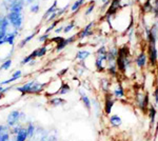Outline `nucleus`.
Instances as JSON below:
<instances>
[{"mask_svg":"<svg viewBox=\"0 0 158 141\" xmlns=\"http://www.w3.org/2000/svg\"><path fill=\"white\" fill-rule=\"evenodd\" d=\"M6 18L9 19L10 25L13 30L20 32L23 29L24 24V13L23 12H7L6 13Z\"/></svg>","mask_w":158,"mask_h":141,"instance_id":"1","label":"nucleus"},{"mask_svg":"<svg viewBox=\"0 0 158 141\" xmlns=\"http://www.w3.org/2000/svg\"><path fill=\"white\" fill-rule=\"evenodd\" d=\"M63 84V81L61 78H53L50 79L49 82L45 84V88H44V95L47 97H53L56 96L59 93L61 86Z\"/></svg>","mask_w":158,"mask_h":141,"instance_id":"2","label":"nucleus"},{"mask_svg":"<svg viewBox=\"0 0 158 141\" xmlns=\"http://www.w3.org/2000/svg\"><path fill=\"white\" fill-rule=\"evenodd\" d=\"M106 47L101 45L96 52V60H95V68L98 72L104 71V65L106 63Z\"/></svg>","mask_w":158,"mask_h":141,"instance_id":"3","label":"nucleus"},{"mask_svg":"<svg viewBox=\"0 0 158 141\" xmlns=\"http://www.w3.org/2000/svg\"><path fill=\"white\" fill-rule=\"evenodd\" d=\"M76 40H77V35L70 36V37H68V38L63 37L62 39H61L60 41L55 45V52L56 53H60L61 51H63L65 48L69 47L70 44H73Z\"/></svg>","mask_w":158,"mask_h":141,"instance_id":"4","label":"nucleus"},{"mask_svg":"<svg viewBox=\"0 0 158 141\" xmlns=\"http://www.w3.org/2000/svg\"><path fill=\"white\" fill-rule=\"evenodd\" d=\"M20 113L21 112L17 111V110L9 113L6 122L10 127H13V126H15V125H17L18 123H20Z\"/></svg>","mask_w":158,"mask_h":141,"instance_id":"5","label":"nucleus"},{"mask_svg":"<svg viewBox=\"0 0 158 141\" xmlns=\"http://www.w3.org/2000/svg\"><path fill=\"white\" fill-rule=\"evenodd\" d=\"M19 35V32L16 30H11L10 32H7V34L4 36L3 39L1 40V44H3V43H6V44H9L11 45V47H14L15 45V41H16V38L18 37Z\"/></svg>","mask_w":158,"mask_h":141,"instance_id":"6","label":"nucleus"},{"mask_svg":"<svg viewBox=\"0 0 158 141\" xmlns=\"http://www.w3.org/2000/svg\"><path fill=\"white\" fill-rule=\"evenodd\" d=\"M94 25H95V22H94V21L89 22V23L86 24L85 27H83V29L81 30L80 32H79L78 34H77V39L83 40V39H85V38L90 37V36L93 34V27H94Z\"/></svg>","mask_w":158,"mask_h":141,"instance_id":"7","label":"nucleus"},{"mask_svg":"<svg viewBox=\"0 0 158 141\" xmlns=\"http://www.w3.org/2000/svg\"><path fill=\"white\" fill-rule=\"evenodd\" d=\"M22 77V71L21 70H16L14 72V73L12 74L11 78L10 79H6V80H3L0 82V85H9V84H11L13 82H15V81L19 80L20 78Z\"/></svg>","mask_w":158,"mask_h":141,"instance_id":"8","label":"nucleus"},{"mask_svg":"<svg viewBox=\"0 0 158 141\" xmlns=\"http://www.w3.org/2000/svg\"><path fill=\"white\" fill-rule=\"evenodd\" d=\"M78 93H79V96H80V99H81V101H82V103H83V106H85V107L86 110H88L89 112H91V110H92V101H91V99L89 98V96L85 94V92L83 91L82 89H79Z\"/></svg>","mask_w":158,"mask_h":141,"instance_id":"9","label":"nucleus"},{"mask_svg":"<svg viewBox=\"0 0 158 141\" xmlns=\"http://www.w3.org/2000/svg\"><path fill=\"white\" fill-rule=\"evenodd\" d=\"M114 99L112 98V95L106 93V101H104V113L106 115H110L112 113V109L114 106Z\"/></svg>","mask_w":158,"mask_h":141,"instance_id":"10","label":"nucleus"},{"mask_svg":"<svg viewBox=\"0 0 158 141\" xmlns=\"http://www.w3.org/2000/svg\"><path fill=\"white\" fill-rule=\"evenodd\" d=\"M48 103L50 104L51 106H64L65 103H67V100L63 99L61 96H58V95H56V96H53L51 97L49 99V101H48Z\"/></svg>","mask_w":158,"mask_h":141,"instance_id":"11","label":"nucleus"},{"mask_svg":"<svg viewBox=\"0 0 158 141\" xmlns=\"http://www.w3.org/2000/svg\"><path fill=\"white\" fill-rule=\"evenodd\" d=\"M12 139L14 141H27L29 137H27V129H25V125L19 131L18 133H17L16 135H14V137H13Z\"/></svg>","mask_w":158,"mask_h":141,"instance_id":"12","label":"nucleus"},{"mask_svg":"<svg viewBox=\"0 0 158 141\" xmlns=\"http://www.w3.org/2000/svg\"><path fill=\"white\" fill-rule=\"evenodd\" d=\"M57 7H58V1H57V0H54V1H53V3L51 4V6L47 9V11L44 12V14H43V16H42V20H44V21H45V20H47L48 18H49L51 15L55 12V10L57 9Z\"/></svg>","mask_w":158,"mask_h":141,"instance_id":"13","label":"nucleus"},{"mask_svg":"<svg viewBox=\"0 0 158 141\" xmlns=\"http://www.w3.org/2000/svg\"><path fill=\"white\" fill-rule=\"evenodd\" d=\"M37 33H38V31H35V32H33V33H31L30 35H27V36H25V37L23 38V39L21 40V41L19 42V44H18V48H23L25 45L27 44L30 41H32L33 39H34L35 37L37 36Z\"/></svg>","mask_w":158,"mask_h":141,"instance_id":"14","label":"nucleus"},{"mask_svg":"<svg viewBox=\"0 0 158 141\" xmlns=\"http://www.w3.org/2000/svg\"><path fill=\"white\" fill-rule=\"evenodd\" d=\"M85 0H75V1L71 4V7H70V9H71L70 10L71 14H72V15L77 14L78 11L80 10V7L85 4Z\"/></svg>","mask_w":158,"mask_h":141,"instance_id":"15","label":"nucleus"},{"mask_svg":"<svg viewBox=\"0 0 158 141\" xmlns=\"http://www.w3.org/2000/svg\"><path fill=\"white\" fill-rule=\"evenodd\" d=\"M37 58V48L36 50H34L32 53L29 54L27 56H25V57L22 59L21 61H20V65H27L29 63L31 62V61H33V60H35V59Z\"/></svg>","mask_w":158,"mask_h":141,"instance_id":"16","label":"nucleus"},{"mask_svg":"<svg viewBox=\"0 0 158 141\" xmlns=\"http://www.w3.org/2000/svg\"><path fill=\"white\" fill-rule=\"evenodd\" d=\"M92 55V52L88 50H80L76 53V56H75V59H77L79 61H85L90 56Z\"/></svg>","mask_w":158,"mask_h":141,"instance_id":"17","label":"nucleus"},{"mask_svg":"<svg viewBox=\"0 0 158 141\" xmlns=\"http://www.w3.org/2000/svg\"><path fill=\"white\" fill-rule=\"evenodd\" d=\"M25 129H27V137L31 140L33 137H34L35 133H36V125L34 124V122L30 121L27 122V125H25Z\"/></svg>","mask_w":158,"mask_h":141,"instance_id":"18","label":"nucleus"},{"mask_svg":"<svg viewBox=\"0 0 158 141\" xmlns=\"http://www.w3.org/2000/svg\"><path fill=\"white\" fill-rule=\"evenodd\" d=\"M135 62H136V64L138 68H143V66H146L147 64V54L144 53H140L138 56H137L136 60H135Z\"/></svg>","mask_w":158,"mask_h":141,"instance_id":"19","label":"nucleus"},{"mask_svg":"<svg viewBox=\"0 0 158 141\" xmlns=\"http://www.w3.org/2000/svg\"><path fill=\"white\" fill-rule=\"evenodd\" d=\"M109 121H110V124L114 127H118L122 124V119L118 115H112V116H110Z\"/></svg>","mask_w":158,"mask_h":141,"instance_id":"20","label":"nucleus"},{"mask_svg":"<svg viewBox=\"0 0 158 141\" xmlns=\"http://www.w3.org/2000/svg\"><path fill=\"white\" fill-rule=\"evenodd\" d=\"M62 21H63L62 18H59V19L54 20V21L51 22V23L49 24V27H48L47 29L44 30V32H43V33H45V34H51V33H52L53 31L56 29V27H57V25L59 24L60 22H62Z\"/></svg>","mask_w":158,"mask_h":141,"instance_id":"21","label":"nucleus"},{"mask_svg":"<svg viewBox=\"0 0 158 141\" xmlns=\"http://www.w3.org/2000/svg\"><path fill=\"white\" fill-rule=\"evenodd\" d=\"M40 9H41V4H40V1L37 0L34 3H32L31 6H29V10L32 14H38L40 12Z\"/></svg>","mask_w":158,"mask_h":141,"instance_id":"22","label":"nucleus"},{"mask_svg":"<svg viewBox=\"0 0 158 141\" xmlns=\"http://www.w3.org/2000/svg\"><path fill=\"white\" fill-rule=\"evenodd\" d=\"M12 64H13V60H12V58L6 59V60L2 61L1 65H0V72H3V71H9L10 68H12Z\"/></svg>","mask_w":158,"mask_h":141,"instance_id":"23","label":"nucleus"},{"mask_svg":"<svg viewBox=\"0 0 158 141\" xmlns=\"http://www.w3.org/2000/svg\"><path fill=\"white\" fill-rule=\"evenodd\" d=\"M71 91H72V86H71L69 83L63 82L62 86H61V89L59 91V93H58V96H63V95H67V94L70 93Z\"/></svg>","mask_w":158,"mask_h":141,"instance_id":"24","label":"nucleus"},{"mask_svg":"<svg viewBox=\"0 0 158 141\" xmlns=\"http://www.w3.org/2000/svg\"><path fill=\"white\" fill-rule=\"evenodd\" d=\"M113 96L115 97V98H123L124 97L123 88H122L121 85H117L113 92Z\"/></svg>","mask_w":158,"mask_h":141,"instance_id":"25","label":"nucleus"},{"mask_svg":"<svg viewBox=\"0 0 158 141\" xmlns=\"http://www.w3.org/2000/svg\"><path fill=\"white\" fill-rule=\"evenodd\" d=\"M74 27H75V20H71V21H69L67 24L64 25V29H63V32L64 34H69L70 32H72L74 30Z\"/></svg>","mask_w":158,"mask_h":141,"instance_id":"26","label":"nucleus"},{"mask_svg":"<svg viewBox=\"0 0 158 141\" xmlns=\"http://www.w3.org/2000/svg\"><path fill=\"white\" fill-rule=\"evenodd\" d=\"M48 54V47L47 45H41L37 48V58H42Z\"/></svg>","mask_w":158,"mask_h":141,"instance_id":"27","label":"nucleus"},{"mask_svg":"<svg viewBox=\"0 0 158 141\" xmlns=\"http://www.w3.org/2000/svg\"><path fill=\"white\" fill-rule=\"evenodd\" d=\"M50 39H51V34H45V33H43V34L39 35V36L37 37L38 42L43 43V44H45V43L49 41Z\"/></svg>","mask_w":158,"mask_h":141,"instance_id":"28","label":"nucleus"},{"mask_svg":"<svg viewBox=\"0 0 158 141\" xmlns=\"http://www.w3.org/2000/svg\"><path fill=\"white\" fill-rule=\"evenodd\" d=\"M95 6H96V3H95V1H93V2H91L90 4H89V6L85 9V17H88V16H90V15L93 13L94 11V9H95Z\"/></svg>","mask_w":158,"mask_h":141,"instance_id":"29","label":"nucleus"},{"mask_svg":"<svg viewBox=\"0 0 158 141\" xmlns=\"http://www.w3.org/2000/svg\"><path fill=\"white\" fill-rule=\"evenodd\" d=\"M101 88H102V91L103 92H106V93H109V91H110V82H109V80L108 79H106V78H103V79H101Z\"/></svg>","mask_w":158,"mask_h":141,"instance_id":"30","label":"nucleus"},{"mask_svg":"<svg viewBox=\"0 0 158 141\" xmlns=\"http://www.w3.org/2000/svg\"><path fill=\"white\" fill-rule=\"evenodd\" d=\"M11 127L9 126L7 124H2L0 123V135L1 134H4V133H11Z\"/></svg>","mask_w":158,"mask_h":141,"instance_id":"31","label":"nucleus"},{"mask_svg":"<svg viewBox=\"0 0 158 141\" xmlns=\"http://www.w3.org/2000/svg\"><path fill=\"white\" fill-rule=\"evenodd\" d=\"M11 133H4V134L0 135V141H9L11 140Z\"/></svg>","mask_w":158,"mask_h":141,"instance_id":"32","label":"nucleus"},{"mask_svg":"<svg viewBox=\"0 0 158 141\" xmlns=\"http://www.w3.org/2000/svg\"><path fill=\"white\" fill-rule=\"evenodd\" d=\"M155 115H156V111H155V109L152 106L151 109H150V118H151L152 124L155 122Z\"/></svg>","mask_w":158,"mask_h":141,"instance_id":"33","label":"nucleus"},{"mask_svg":"<svg viewBox=\"0 0 158 141\" xmlns=\"http://www.w3.org/2000/svg\"><path fill=\"white\" fill-rule=\"evenodd\" d=\"M63 29H64V24H58L57 27H56V29L53 31V32L55 33V34H57V35H59L60 33H62L63 32Z\"/></svg>","mask_w":158,"mask_h":141,"instance_id":"34","label":"nucleus"},{"mask_svg":"<svg viewBox=\"0 0 158 141\" xmlns=\"http://www.w3.org/2000/svg\"><path fill=\"white\" fill-rule=\"evenodd\" d=\"M35 1H37V0H24L25 6H31V4L34 3Z\"/></svg>","mask_w":158,"mask_h":141,"instance_id":"35","label":"nucleus"},{"mask_svg":"<svg viewBox=\"0 0 158 141\" xmlns=\"http://www.w3.org/2000/svg\"><path fill=\"white\" fill-rule=\"evenodd\" d=\"M67 72H68V68H64V70H62L61 72H59V73H58V77H62L65 73H67Z\"/></svg>","mask_w":158,"mask_h":141,"instance_id":"36","label":"nucleus"},{"mask_svg":"<svg viewBox=\"0 0 158 141\" xmlns=\"http://www.w3.org/2000/svg\"><path fill=\"white\" fill-rule=\"evenodd\" d=\"M155 102H156V104H158V89H156V91H155Z\"/></svg>","mask_w":158,"mask_h":141,"instance_id":"37","label":"nucleus"},{"mask_svg":"<svg viewBox=\"0 0 158 141\" xmlns=\"http://www.w3.org/2000/svg\"><path fill=\"white\" fill-rule=\"evenodd\" d=\"M3 88H4L3 85H0V94H1V93H2V91H3Z\"/></svg>","mask_w":158,"mask_h":141,"instance_id":"38","label":"nucleus"},{"mask_svg":"<svg viewBox=\"0 0 158 141\" xmlns=\"http://www.w3.org/2000/svg\"><path fill=\"white\" fill-rule=\"evenodd\" d=\"M106 1H109V0H101V2H102V3H106Z\"/></svg>","mask_w":158,"mask_h":141,"instance_id":"39","label":"nucleus"},{"mask_svg":"<svg viewBox=\"0 0 158 141\" xmlns=\"http://www.w3.org/2000/svg\"><path fill=\"white\" fill-rule=\"evenodd\" d=\"M39 1H47V0H39Z\"/></svg>","mask_w":158,"mask_h":141,"instance_id":"40","label":"nucleus"},{"mask_svg":"<svg viewBox=\"0 0 158 141\" xmlns=\"http://www.w3.org/2000/svg\"><path fill=\"white\" fill-rule=\"evenodd\" d=\"M6 1H13V0H6Z\"/></svg>","mask_w":158,"mask_h":141,"instance_id":"41","label":"nucleus"},{"mask_svg":"<svg viewBox=\"0 0 158 141\" xmlns=\"http://www.w3.org/2000/svg\"><path fill=\"white\" fill-rule=\"evenodd\" d=\"M157 113H158V109H157Z\"/></svg>","mask_w":158,"mask_h":141,"instance_id":"42","label":"nucleus"},{"mask_svg":"<svg viewBox=\"0 0 158 141\" xmlns=\"http://www.w3.org/2000/svg\"><path fill=\"white\" fill-rule=\"evenodd\" d=\"M157 89H158V88H157Z\"/></svg>","mask_w":158,"mask_h":141,"instance_id":"43","label":"nucleus"}]
</instances>
